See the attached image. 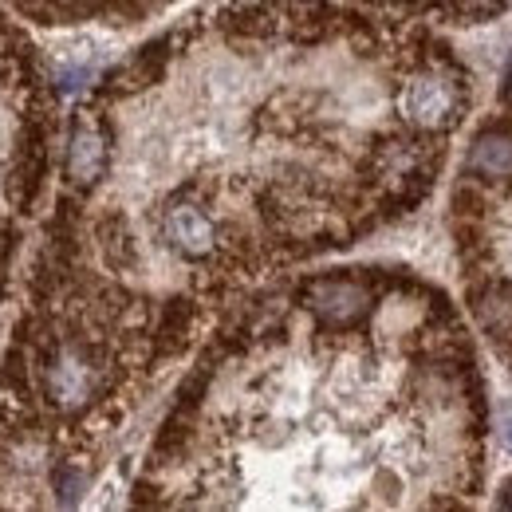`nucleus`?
I'll return each instance as SVG.
<instances>
[{"label":"nucleus","instance_id":"nucleus-1","mask_svg":"<svg viewBox=\"0 0 512 512\" xmlns=\"http://www.w3.org/2000/svg\"><path fill=\"white\" fill-rule=\"evenodd\" d=\"M44 398L56 410H83L91 406L107 383V363L87 347V343H64L48 363H44Z\"/></svg>","mask_w":512,"mask_h":512},{"label":"nucleus","instance_id":"nucleus-2","mask_svg":"<svg viewBox=\"0 0 512 512\" xmlns=\"http://www.w3.org/2000/svg\"><path fill=\"white\" fill-rule=\"evenodd\" d=\"M300 304L323 327H359L371 312V288L351 276H320L300 288Z\"/></svg>","mask_w":512,"mask_h":512},{"label":"nucleus","instance_id":"nucleus-3","mask_svg":"<svg viewBox=\"0 0 512 512\" xmlns=\"http://www.w3.org/2000/svg\"><path fill=\"white\" fill-rule=\"evenodd\" d=\"M158 229H162V241L193 264H209L213 256H221V229L217 221L193 205V201H170L158 217Z\"/></svg>","mask_w":512,"mask_h":512},{"label":"nucleus","instance_id":"nucleus-4","mask_svg":"<svg viewBox=\"0 0 512 512\" xmlns=\"http://www.w3.org/2000/svg\"><path fill=\"white\" fill-rule=\"evenodd\" d=\"M512 174V130L497 127L473 138L465 154V178L469 182H501Z\"/></svg>","mask_w":512,"mask_h":512},{"label":"nucleus","instance_id":"nucleus-5","mask_svg":"<svg viewBox=\"0 0 512 512\" xmlns=\"http://www.w3.org/2000/svg\"><path fill=\"white\" fill-rule=\"evenodd\" d=\"M107 170V138L99 134L95 123H79V130L71 134V146H67V174L75 186H95Z\"/></svg>","mask_w":512,"mask_h":512},{"label":"nucleus","instance_id":"nucleus-6","mask_svg":"<svg viewBox=\"0 0 512 512\" xmlns=\"http://www.w3.org/2000/svg\"><path fill=\"white\" fill-rule=\"evenodd\" d=\"M493 426H497V438H501V446L512 453V398L497 402V410H493Z\"/></svg>","mask_w":512,"mask_h":512}]
</instances>
